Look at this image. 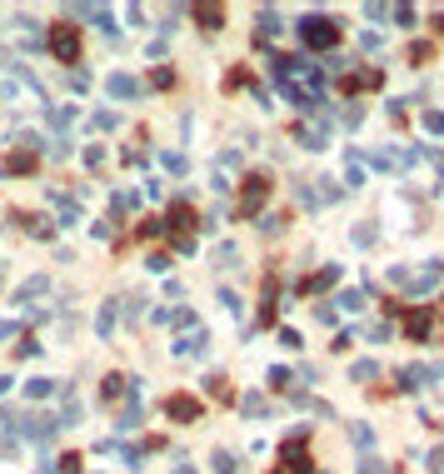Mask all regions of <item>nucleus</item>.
<instances>
[{
    "label": "nucleus",
    "instance_id": "nucleus-1",
    "mask_svg": "<svg viewBox=\"0 0 444 474\" xmlns=\"http://www.w3.org/2000/svg\"><path fill=\"white\" fill-rule=\"evenodd\" d=\"M334 35H340V30H334V20H320V15H310V20H305V40H310L314 50L334 46Z\"/></svg>",
    "mask_w": 444,
    "mask_h": 474
},
{
    "label": "nucleus",
    "instance_id": "nucleus-2",
    "mask_svg": "<svg viewBox=\"0 0 444 474\" xmlns=\"http://www.w3.org/2000/svg\"><path fill=\"white\" fill-rule=\"evenodd\" d=\"M50 46H55L60 60H75V55H80V35H75V26H55V30H50Z\"/></svg>",
    "mask_w": 444,
    "mask_h": 474
},
{
    "label": "nucleus",
    "instance_id": "nucleus-3",
    "mask_svg": "<svg viewBox=\"0 0 444 474\" xmlns=\"http://www.w3.org/2000/svg\"><path fill=\"white\" fill-rule=\"evenodd\" d=\"M265 200V175H255V180H245V210H255Z\"/></svg>",
    "mask_w": 444,
    "mask_h": 474
},
{
    "label": "nucleus",
    "instance_id": "nucleus-4",
    "mask_svg": "<svg viewBox=\"0 0 444 474\" xmlns=\"http://www.w3.org/2000/svg\"><path fill=\"white\" fill-rule=\"evenodd\" d=\"M170 409H175L180 419H195V399H170Z\"/></svg>",
    "mask_w": 444,
    "mask_h": 474
},
{
    "label": "nucleus",
    "instance_id": "nucleus-5",
    "mask_svg": "<svg viewBox=\"0 0 444 474\" xmlns=\"http://www.w3.org/2000/svg\"><path fill=\"white\" fill-rule=\"evenodd\" d=\"M410 330H414V335H430V310H419V315L410 319Z\"/></svg>",
    "mask_w": 444,
    "mask_h": 474
}]
</instances>
